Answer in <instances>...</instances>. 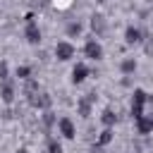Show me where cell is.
<instances>
[{
    "label": "cell",
    "mask_w": 153,
    "mask_h": 153,
    "mask_svg": "<svg viewBox=\"0 0 153 153\" xmlns=\"http://www.w3.org/2000/svg\"><path fill=\"white\" fill-rule=\"evenodd\" d=\"M55 53H57V57H60V60H67V57H72V45L60 43V45L55 48Z\"/></svg>",
    "instance_id": "6da1fadb"
},
{
    "label": "cell",
    "mask_w": 153,
    "mask_h": 153,
    "mask_svg": "<svg viewBox=\"0 0 153 153\" xmlns=\"http://www.w3.org/2000/svg\"><path fill=\"white\" fill-rule=\"evenodd\" d=\"M60 129H62V134H65V136H69V139L74 136V127H72V122H69V120H60Z\"/></svg>",
    "instance_id": "7a4b0ae2"
},
{
    "label": "cell",
    "mask_w": 153,
    "mask_h": 153,
    "mask_svg": "<svg viewBox=\"0 0 153 153\" xmlns=\"http://www.w3.org/2000/svg\"><path fill=\"white\" fill-rule=\"evenodd\" d=\"M26 36H29V41H31V43H36V41L41 38V33H38V29L33 26V22L29 24V29H26Z\"/></svg>",
    "instance_id": "3957f363"
},
{
    "label": "cell",
    "mask_w": 153,
    "mask_h": 153,
    "mask_svg": "<svg viewBox=\"0 0 153 153\" xmlns=\"http://www.w3.org/2000/svg\"><path fill=\"white\" fill-rule=\"evenodd\" d=\"M86 55L96 60V57H100V48H98L96 43H88V45H86Z\"/></svg>",
    "instance_id": "277c9868"
},
{
    "label": "cell",
    "mask_w": 153,
    "mask_h": 153,
    "mask_svg": "<svg viewBox=\"0 0 153 153\" xmlns=\"http://www.w3.org/2000/svg\"><path fill=\"white\" fill-rule=\"evenodd\" d=\"M84 74H86V67H84V65L74 67V81H81V79H84Z\"/></svg>",
    "instance_id": "5b68a950"
},
{
    "label": "cell",
    "mask_w": 153,
    "mask_h": 153,
    "mask_svg": "<svg viewBox=\"0 0 153 153\" xmlns=\"http://www.w3.org/2000/svg\"><path fill=\"white\" fill-rule=\"evenodd\" d=\"M127 41H129V43H136V41H139V31H136V29H127Z\"/></svg>",
    "instance_id": "8992f818"
},
{
    "label": "cell",
    "mask_w": 153,
    "mask_h": 153,
    "mask_svg": "<svg viewBox=\"0 0 153 153\" xmlns=\"http://www.w3.org/2000/svg\"><path fill=\"white\" fill-rule=\"evenodd\" d=\"M50 153H62V148L57 143H50Z\"/></svg>",
    "instance_id": "52a82bcc"
},
{
    "label": "cell",
    "mask_w": 153,
    "mask_h": 153,
    "mask_svg": "<svg viewBox=\"0 0 153 153\" xmlns=\"http://www.w3.org/2000/svg\"><path fill=\"white\" fill-rule=\"evenodd\" d=\"M134 69V62H124V72H131Z\"/></svg>",
    "instance_id": "ba28073f"
}]
</instances>
